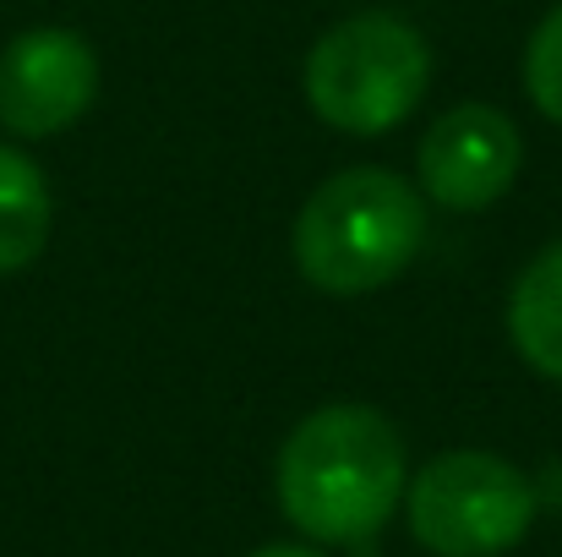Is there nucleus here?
<instances>
[{
    "label": "nucleus",
    "instance_id": "obj_1",
    "mask_svg": "<svg viewBox=\"0 0 562 557\" xmlns=\"http://www.w3.org/2000/svg\"><path fill=\"white\" fill-rule=\"evenodd\" d=\"M409 459L372 404H323L279 448V509L317 547H361L404 503Z\"/></svg>",
    "mask_w": 562,
    "mask_h": 557
},
{
    "label": "nucleus",
    "instance_id": "obj_2",
    "mask_svg": "<svg viewBox=\"0 0 562 557\" xmlns=\"http://www.w3.org/2000/svg\"><path fill=\"white\" fill-rule=\"evenodd\" d=\"M426 246L420 191L382 170L356 165L317 186L290 230V252L306 285L323 296H372L393 285Z\"/></svg>",
    "mask_w": 562,
    "mask_h": 557
},
{
    "label": "nucleus",
    "instance_id": "obj_3",
    "mask_svg": "<svg viewBox=\"0 0 562 557\" xmlns=\"http://www.w3.org/2000/svg\"><path fill=\"white\" fill-rule=\"evenodd\" d=\"M431 82V49L415 22L356 11L334 22L306 55V104L345 137H382L415 115Z\"/></svg>",
    "mask_w": 562,
    "mask_h": 557
},
{
    "label": "nucleus",
    "instance_id": "obj_4",
    "mask_svg": "<svg viewBox=\"0 0 562 557\" xmlns=\"http://www.w3.org/2000/svg\"><path fill=\"white\" fill-rule=\"evenodd\" d=\"M541 492L536 481L486 448L437 454L426 470L404 481L409 536L431 557H503L536 525Z\"/></svg>",
    "mask_w": 562,
    "mask_h": 557
},
{
    "label": "nucleus",
    "instance_id": "obj_5",
    "mask_svg": "<svg viewBox=\"0 0 562 557\" xmlns=\"http://www.w3.org/2000/svg\"><path fill=\"white\" fill-rule=\"evenodd\" d=\"M99 60L71 27H27L0 55V126L11 137H55L88 115Z\"/></svg>",
    "mask_w": 562,
    "mask_h": 557
},
{
    "label": "nucleus",
    "instance_id": "obj_6",
    "mask_svg": "<svg viewBox=\"0 0 562 557\" xmlns=\"http://www.w3.org/2000/svg\"><path fill=\"white\" fill-rule=\"evenodd\" d=\"M525 143L497 104H453L420 137V191L448 213H481L519 181Z\"/></svg>",
    "mask_w": 562,
    "mask_h": 557
},
{
    "label": "nucleus",
    "instance_id": "obj_7",
    "mask_svg": "<svg viewBox=\"0 0 562 557\" xmlns=\"http://www.w3.org/2000/svg\"><path fill=\"white\" fill-rule=\"evenodd\" d=\"M508 334H514V350L541 377L562 382V241L536 252L525 274L514 279Z\"/></svg>",
    "mask_w": 562,
    "mask_h": 557
},
{
    "label": "nucleus",
    "instance_id": "obj_8",
    "mask_svg": "<svg viewBox=\"0 0 562 557\" xmlns=\"http://www.w3.org/2000/svg\"><path fill=\"white\" fill-rule=\"evenodd\" d=\"M49 219H55V202H49L44 170L22 148L0 143V279L22 274L44 252Z\"/></svg>",
    "mask_w": 562,
    "mask_h": 557
},
{
    "label": "nucleus",
    "instance_id": "obj_9",
    "mask_svg": "<svg viewBox=\"0 0 562 557\" xmlns=\"http://www.w3.org/2000/svg\"><path fill=\"white\" fill-rule=\"evenodd\" d=\"M525 93L547 121L562 126V5L541 16V27L525 44Z\"/></svg>",
    "mask_w": 562,
    "mask_h": 557
},
{
    "label": "nucleus",
    "instance_id": "obj_10",
    "mask_svg": "<svg viewBox=\"0 0 562 557\" xmlns=\"http://www.w3.org/2000/svg\"><path fill=\"white\" fill-rule=\"evenodd\" d=\"M251 557H328L323 547H295V542H273V547H262V553Z\"/></svg>",
    "mask_w": 562,
    "mask_h": 557
}]
</instances>
